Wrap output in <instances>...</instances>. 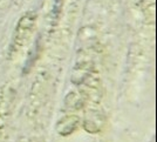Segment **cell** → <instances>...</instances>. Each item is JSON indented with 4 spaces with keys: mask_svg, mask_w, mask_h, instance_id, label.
Returning a JSON list of instances; mask_svg holds the SVG:
<instances>
[{
    "mask_svg": "<svg viewBox=\"0 0 157 142\" xmlns=\"http://www.w3.org/2000/svg\"><path fill=\"white\" fill-rule=\"evenodd\" d=\"M78 123H80V117L78 116H65V117L60 119L59 122L56 123V132L60 135L68 136L75 132V129L78 128Z\"/></svg>",
    "mask_w": 157,
    "mask_h": 142,
    "instance_id": "6da1fadb",
    "label": "cell"
}]
</instances>
